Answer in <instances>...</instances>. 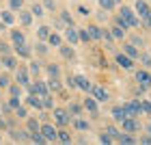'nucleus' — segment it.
<instances>
[{
  "instance_id": "obj_1",
  "label": "nucleus",
  "mask_w": 151,
  "mask_h": 145,
  "mask_svg": "<svg viewBox=\"0 0 151 145\" xmlns=\"http://www.w3.org/2000/svg\"><path fill=\"white\" fill-rule=\"evenodd\" d=\"M119 26H123V28H134V26H138V20H136L132 9H127V7L121 9V13H119Z\"/></svg>"
},
{
  "instance_id": "obj_2",
  "label": "nucleus",
  "mask_w": 151,
  "mask_h": 145,
  "mask_svg": "<svg viewBox=\"0 0 151 145\" xmlns=\"http://www.w3.org/2000/svg\"><path fill=\"white\" fill-rule=\"evenodd\" d=\"M123 108H125V113L127 117H136V115H140V100H132V102H127V104H123Z\"/></svg>"
},
{
  "instance_id": "obj_3",
  "label": "nucleus",
  "mask_w": 151,
  "mask_h": 145,
  "mask_svg": "<svg viewBox=\"0 0 151 145\" xmlns=\"http://www.w3.org/2000/svg\"><path fill=\"white\" fill-rule=\"evenodd\" d=\"M41 132H43V136H45L47 141H56L58 139V130H54V126H50V123L41 126Z\"/></svg>"
},
{
  "instance_id": "obj_4",
  "label": "nucleus",
  "mask_w": 151,
  "mask_h": 145,
  "mask_svg": "<svg viewBox=\"0 0 151 145\" xmlns=\"http://www.w3.org/2000/svg\"><path fill=\"white\" fill-rule=\"evenodd\" d=\"M54 119H56V123H60V126H67L69 123V113L63 108H56L54 110Z\"/></svg>"
},
{
  "instance_id": "obj_5",
  "label": "nucleus",
  "mask_w": 151,
  "mask_h": 145,
  "mask_svg": "<svg viewBox=\"0 0 151 145\" xmlns=\"http://www.w3.org/2000/svg\"><path fill=\"white\" fill-rule=\"evenodd\" d=\"M65 37H67V41H69L71 46H76V44L80 41V33H78V28H73V26H67Z\"/></svg>"
},
{
  "instance_id": "obj_6",
  "label": "nucleus",
  "mask_w": 151,
  "mask_h": 145,
  "mask_svg": "<svg viewBox=\"0 0 151 145\" xmlns=\"http://www.w3.org/2000/svg\"><path fill=\"white\" fill-rule=\"evenodd\" d=\"M121 126H123L125 132H136V130H138V123L134 121V117H125V119L121 121Z\"/></svg>"
},
{
  "instance_id": "obj_7",
  "label": "nucleus",
  "mask_w": 151,
  "mask_h": 145,
  "mask_svg": "<svg viewBox=\"0 0 151 145\" xmlns=\"http://www.w3.org/2000/svg\"><path fill=\"white\" fill-rule=\"evenodd\" d=\"M116 63H119L123 70H132L134 61H132V57H127V54H119V57H116Z\"/></svg>"
},
{
  "instance_id": "obj_8",
  "label": "nucleus",
  "mask_w": 151,
  "mask_h": 145,
  "mask_svg": "<svg viewBox=\"0 0 151 145\" xmlns=\"http://www.w3.org/2000/svg\"><path fill=\"white\" fill-rule=\"evenodd\" d=\"M136 80H138V85H140L142 89H147V87L151 85V76H149L147 72H138V74H136Z\"/></svg>"
},
{
  "instance_id": "obj_9",
  "label": "nucleus",
  "mask_w": 151,
  "mask_h": 145,
  "mask_svg": "<svg viewBox=\"0 0 151 145\" xmlns=\"http://www.w3.org/2000/svg\"><path fill=\"white\" fill-rule=\"evenodd\" d=\"M91 93H93V98L97 100V102H106V100H108V93H106L101 87H93V89H91Z\"/></svg>"
},
{
  "instance_id": "obj_10",
  "label": "nucleus",
  "mask_w": 151,
  "mask_h": 145,
  "mask_svg": "<svg viewBox=\"0 0 151 145\" xmlns=\"http://www.w3.org/2000/svg\"><path fill=\"white\" fill-rule=\"evenodd\" d=\"M136 11H138L140 17H145V20L149 17V13H151L149 7H147V2H142V0H136Z\"/></svg>"
},
{
  "instance_id": "obj_11",
  "label": "nucleus",
  "mask_w": 151,
  "mask_h": 145,
  "mask_svg": "<svg viewBox=\"0 0 151 145\" xmlns=\"http://www.w3.org/2000/svg\"><path fill=\"white\" fill-rule=\"evenodd\" d=\"M39 98H41V95H39ZM39 98H37V93H30V98H26V102H28L30 106H35L37 110H41V108H43V100H39Z\"/></svg>"
},
{
  "instance_id": "obj_12",
  "label": "nucleus",
  "mask_w": 151,
  "mask_h": 145,
  "mask_svg": "<svg viewBox=\"0 0 151 145\" xmlns=\"http://www.w3.org/2000/svg\"><path fill=\"white\" fill-rule=\"evenodd\" d=\"M84 108L88 110V113L97 115V100H95V98H86L84 100Z\"/></svg>"
},
{
  "instance_id": "obj_13",
  "label": "nucleus",
  "mask_w": 151,
  "mask_h": 145,
  "mask_svg": "<svg viewBox=\"0 0 151 145\" xmlns=\"http://www.w3.org/2000/svg\"><path fill=\"white\" fill-rule=\"evenodd\" d=\"M123 50H125V54H127V57H132V59L140 57V50H138V48H136L134 44H127V46H123Z\"/></svg>"
},
{
  "instance_id": "obj_14",
  "label": "nucleus",
  "mask_w": 151,
  "mask_h": 145,
  "mask_svg": "<svg viewBox=\"0 0 151 145\" xmlns=\"http://www.w3.org/2000/svg\"><path fill=\"white\" fill-rule=\"evenodd\" d=\"M76 82H78V87L82 89V91H91V82H88L86 78H84V76H76Z\"/></svg>"
},
{
  "instance_id": "obj_15",
  "label": "nucleus",
  "mask_w": 151,
  "mask_h": 145,
  "mask_svg": "<svg viewBox=\"0 0 151 145\" xmlns=\"http://www.w3.org/2000/svg\"><path fill=\"white\" fill-rule=\"evenodd\" d=\"M112 117L116 121H123L127 117V113H125V108H123V106H116V108H112Z\"/></svg>"
},
{
  "instance_id": "obj_16",
  "label": "nucleus",
  "mask_w": 151,
  "mask_h": 145,
  "mask_svg": "<svg viewBox=\"0 0 151 145\" xmlns=\"http://www.w3.org/2000/svg\"><path fill=\"white\" fill-rule=\"evenodd\" d=\"M17 82H19V85H28V72H26L24 70V67H19V70H17Z\"/></svg>"
},
{
  "instance_id": "obj_17",
  "label": "nucleus",
  "mask_w": 151,
  "mask_h": 145,
  "mask_svg": "<svg viewBox=\"0 0 151 145\" xmlns=\"http://www.w3.org/2000/svg\"><path fill=\"white\" fill-rule=\"evenodd\" d=\"M2 65L6 67V70H13V67L17 65V61H15V57H9V54H4V57H2Z\"/></svg>"
},
{
  "instance_id": "obj_18",
  "label": "nucleus",
  "mask_w": 151,
  "mask_h": 145,
  "mask_svg": "<svg viewBox=\"0 0 151 145\" xmlns=\"http://www.w3.org/2000/svg\"><path fill=\"white\" fill-rule=\"evenodd\" d=\"M88 33H91L93 39H104V30H101L99 26H88Z\"/></svg>"
},
{
  "instance_id": "obj_19",
  "label": "nucleus",
  "mask_w": 151,
  "mask_h": 145,
  "mask_svg": "<svg viewBox=\"0 0 151 145\" xmlns=\"http://www.w3.org/2000/svg\"><path fill=\"white\" fill-rule=\"evenodd\" d=\"M19 22H22L24 26H30V22H32V15L28 11H19Z\"/></svg>"
},
{
  "instance_id": "obj_20",
  "label": "nucleus",
  "mask_w": 151,
  "mask_h": 145,
  "mask_svg": "<svg viewBox=\"0 0 151 145\" xmlns=\"http://www.w3.org/2000/svg\"><path fill=\"white\" fill-rule=\"evenodd\" d=\"M11 39H13V44H15V46H22L24 44V35L19 30H11Z\"/></svg>"
},
{
  "instance_id": "obj_21",
  "label": "nucleus",
  "mask_w": 151,
  "mask_h": 145,
  "mask_svg": "<svg viewBox=\"0 0 151 145\" xmlns=\"http://www.w3.org/2000/svg\"><path fill=\"white\" fill-rule=\"evenodd\" d=\"M50 93V87H47V82H37V95H47Z\"/></svg>"
},
{
  "instance_id": "obj_22",
  "label": "nucleus",
  "mask_w": 151,
  "mask_h": 145,
  "mask_svg": "<svg viewBox=\"0 0 151 145\" xmlns=\"http://www.w3.org/2000/svg\"><path fill=\"white\" fill-rule=\"evenodd\" d=\"M15 52H17V57H24V59L30 57V50H28L24 44H22V46H15Z\"/></svg>"
},
{
  "instance_id": "obj_23",
  "label": "nucleus",
  "mask_w": 151,
  "mask_h": 145,
  "mask_svg": "<svg viewBox=\"0 0 151 145\" xmlns=\"http://www.w3.org/2000/svg\"><path fill=\"white\" fill-rule=\"evenodd\" d=\"M60 54H63L65 59H69V61H71V59L76 57V54H73V50H71L69 46H60Z\"/></svg>"
},
{
  "instance_id": "obj_24",
  "label": "nucleus",
  "mask_w": 151,
  "mask_h": 145,
  "mask_svg": "<svg viewBox=\"0 0 151 145\" xmlns=\"http://www.w3.org/2000/svg\"><path fill=\"white\" fill-rule=\"evenodd\" d=\"M47 87H50V91H58V89H60V82H58V80L52 76V78L47 80Z\"/></svg>"
},
{
  "instance_id": "obj_25",
  "label": "nucleus",
  "mask_w": 151,
  "mask_h": 145,
  "mask_svg": "<svg viewBox=\"0 0 151 145\" xmlns=\"http://www.w3.org/2000/svg\"><path fill=\"white\" fill-rule=\"evenodd\" d=\"M123 35H125L123 26H114V28H112V37H114V39H123Z\"/></svg>"
},
{
  "instance_id": "obj_26",
  "label": "nucleus",
  "mask_w": 151,
  "mask_h": 145,
  "mask_svg": "<svg viewBox=\"0 0 151 145\" xmlns=\"http://www.w3.org/2000/svg\"><path fill=\"white\" fill-rule=\"evenodd\" d=\"M119 143H136V139L132 134H119V139H116Z\"/></svg>"
},
{
  "instance_id": "obj_27",
  "label": "nucleus",
  "mask_w": 151,
  "mask_h": 145,
  "mask_svg": "<svg viewBox=\"0 0 151 145\" xmlns=\"http://www.w3.org/2000/svg\"><path fill=\"white\" fill-rule=\"evenodd\" d=\"M99 7H101L104 11H110L112 7H114V0H99Z\"/></svg>"
},
{
  "instance_id": "obj_28",
  "label": "nucleus",
  "mask_w": 151,
  "mask_h": 145,
  "mask_svg": "<svg viewBox=\"0 0 151 145\" xmlns=\"http://www.w3.org/2000/svg\"><path fill=\"white\" fill-rule=\"evenodd\" d=\"M2 22H4V24H13V22H15L13 13H9V11H2Z\"/></svg>"
},
{
  "instance_id": "obj_29",
  "label": "nucleus",
  "mask_w": 151,
  "mask_h": 145,
  "mask_svg": "<svg viewBox=\"0 0 151 145\" xmlns=\"http://www.w3.org/2000/svg\"><path fill=\"white\" fill-rule=\"evenodd\" d=\"M78 33H80V41H91V39H93V37H91V33H88L86 28H80Z\"/></svg>"
},
{
  "instance_id": "obj_30",
  "label": "nucleus",
  "mask_w": 151,
  "mask_h": 145,
  "mask_svg": "<svg viewBox=\"0 0 151 145\" xmlns=\"http://www.w3.org/2000/svg\"><path fill=\"white\" fill-rule=\"evenodd\" d=\"M37 35H39V39H47V37H50V30H47V26H41V28L37 30Z\"/></svg>"
},
{
  "instance_id": "obj_31",
  "label": "nucleus",
  "mask_w": 151,
  "mask_h": 145,
  "mask_svg": "<svg viewBox=\"0 0 151 145\" xmlns=\"http://www.w3.org/2000/svg\"><path fill=\"white\" fill-rule=\"evenodd\" d=\"M28 130H30V132H39V123H37V119H28Z\"/></svg>"
},
{
  "instance_id": "obj_32",
  "label": "nucleus",
  "mask_w": 151,
  "mask_h": 145,
  "mask_svg": "<svg viewBox=\"0 0 151 145\" xmlns=\"http://www.w3.org/2000/svg\"><path fill=\"white\" fill-rule=\"evenodd\" d=\"M58 139L63 141V143H69V141H71V134L65 132V130H60V132H58Z\"/></svg>"
},
{
  "instance_id": "obj_33",
  "label": "nucleus",
  "mask_w": 151,
  "mask_h": 145,
  "mask_svg": "<svg viewBox=\"0 0 151 145\" xmlns=\"http://www.w3.org/2000/svg\"><path fill=\"white\" fill-rule=\"evenodd\" d=\"M106 134H110L112 139H119V130H116L114 126H108V128H106Z\"/></svg>"
},
{
  "instance_id": "obj_34",
  "label": "nucleus",
  "mask_w": 151,
  "mask_h": 145,
  "mask_svg": "<svg viewBox=\"0 0 151 145\" xmlns=\"http://www.w3.org/2000/svg\"><path fill=\"white\" fill-rule=\"evenodd\" d=\"M32 15H37V17H41V15H43V9H41V4H32Z\"/></svg>"
},
{
  "instance_id": "obj_35",
  "label": "nucleus",
  "mask_w": 151,
  "mask_h": 145,
  "mask_svg": "<svg viewBox=\"0 0 151 145\" xmlns=\"http://www.w3.org/2000/svg\"><path fill=\"white\" fill-rule=\"evenodd\" d=\"M60 17H63V22H65L67 26H73V22H71V15H69L67 11H63V13H60Z\"/></svg>"
},
{
  "instance_id": "obj_36",
  "label": "nucleus",
  "mask_w": 151,
  "mask_h": 145,
  "mask_svg": "<svg viewBox=\"0 0 151 145\" xmlns=\"http://www.w3.org/2000/svg\"><path fill=\"white\" fill-rule=\"evenodd\" d=\"M22 87L24 85H19V82H17V85H11V95H19V93H22Z\"/></svg>"
},
{
  "instance_id": "obj_37",
  "label": "nucleus",
  "mask_w": 151,
  "mask_h": 145,
  "mask_svg": "<svg viewBox=\"0 0 151 145\" xmlns=\"http://www.w3.org/2000/svg\"><path fill=\"white\" fill-rule=\"evenodd\" d=\"M47 39H50V44H52V46H60V37H58V35H54V33H50V37H47Z\"/></svg>"
},
{
  "instance_id": "obj_38",
  "label": "nucleus",
  "mask_w": 151,
  "mask_h": 145,
  "mask_svg": "<svg viewBox=\"0 0 151 145\" xmlns=\"http://www.w3.org/2000/svg\"><path fill=\"white\" fill-rule=\"evenodd\" d=\"M9 106H11V108H19V100H17V95H11Z\"/></svg>"
},
{
  "instance_id": "obj_39",
  "label": "nucleus",
  "mask_w": 151,
  "mask_h": 145,
  "mask_svg": "<svg viewBox=\"0 0 151 145\" xmlns=\"http://www.w3.org/2000/svg\"><path fill=\"white\" fill-rule=\"evenodd\" d=\"M140 108H142V113L151 115V102H140Z\"/></svg>"
},
{
  "instance_id": "obj_40",
  "label": "nucleus",
  "mask_w": 151,
  "mask_h": 145,
  "mask_svg": "<svg viewBox=\"0 0 151 145\" xmlns=\"http://www.w3.org/2000/svg\"><path fill=\"white\" fill-rule=\"evenodd\" d=\"M4 87H9V76L0 74V89H4Z\"/></svg>"
},
{
  "instance_id": "obj_41",
  "label": "nucleus",
  "mask_w": 151,
  "mask_h": 145,
  "mask_svg": "<svg viewBox=\"0 0 151 145\" xmlns=\"http://www.w3.org/2000/svg\"><path fill=\"white\" fill-rule=\"evenodd\" d=\"M43 108H52V98H50V93L43 95Z\"/></svg>"
},
{
  "instance_id": "obj_42",
  "label": "nucleus",
  "mask_w": 151,
  "mask_h": 145,
  "mask_svg": "<svg viewBox=\"0 0 151 145\" xmlns=\"http://www.w3.org/2000/svg\"><path fill=\"white\" fill-rule=\"evenodd\" d=\"M140 61H142V65H145V67H151V57H149V54H142Z\"/></svg>"
},
{
  "instance_id": "obj_43",
  "label": "nucleus",
  "mask_w": 151,
  "mask_h": 145,
  "mask_svg": "<svg viewBox=\"0 0 151 145\" xmlns=\"http://www.w3.org/2000/svg\"><path fill=\"white\" fill-rule=\"evenodd\" d=\"M24 0H11V9H22Z\"/></svg>"
},
{
  "instance_id": "obj_44",
  "label": "nucleus",
  "mask_w": 151,
  "mask_h": 145,
  "mask_svg": "<svg viewBox=\"0 0 151 145\" xmlns=\"http://www.w3.org/2000/svg\"><path fill=\"white\" fill-rule=\"evenodd\" d=\"M47 72H50V76L56 78V76H58V67H56V65H50V67H47Z\"/></svg>"
},
{
  "instance_id": "obj_45",
  "label": "nucleus",
  "mask_w": 151,
  "mask_h": 145,
  "mask_svg": "<svg viewBox=\"0 0 151 145\" xmlns=\"http://www.w3.org/2000/svg\"><path fill=\"white\" fill-rule=\"evenodd\" d=\"M15 117H26V108H24V106L15 108Z\"/></svg>"
},
{
  "instance_id": "obj_46",
  "label": "nucleus",
  "mask_w": 151,
  "mask_h": 145,
  "mask_svg": "<svg viewBox=\"0 0 151 145\" xmlns=\"http://www.w3.org/2000/svg\"><path fill=\"white\" fill-rule=\"evenodd\" d=\"M76 128H78V130H86L88 123H86V121H76Z\"/></svg>"
},
{
  "instance_id": "obj_47",
  "label": "nucleus",
  "mask_w": 151,
  "mask_h": 145,
  "mask_svg": "<svg viewBox=\"0 0 151 145\" xmlns=\"http://www.w3.org/2000/svg\"><path fill=\"white\" fill-rule=\"evenodd\" d=\"M43 7L50 9V11H54V0H43Z\"/></svg>"
},
{
  "instance_id": "obj_48",
  "label": "nucleus",
  "mask_w": 151,
  "mask_h": 145,
  "mask_svg": "<svg viewBox=\"0 0 151 145\" xmlns=\"http://www.w3.org/2000/svg\"><path fill=\"white\" fill-rule=\"evenodd\" d=\"M99 141H101V143H110V141H112V136H110V134H101V136H99Z\"/></svg>"
},
{
  "instance_id": "obj_49",
  "label": "nucleus",
  "mask_w": 151,
  "mask_h": 145,
  "mask_svg": "<svg viewBox=\"0 0 151 145\" xmlns=\"http://www.w3.org/2000/svg\"><path fill=\"white\" fill-rule=\"evenodd\" d=\"M0 52H2V54H6V52H9V46H6L4 41H0Z\"/></svg>"
},
{
  "instance_id": "obj_50",
  "label": "nucleus",
  "mask_w": 151,
  "mask_h": 145,
  "mask_svg": "<svg viewBox=\"0 0 151 145\" xmlns=\"http://www.w3.org/2000/svg\"><path fill=\"white\" fill-rule=\"evenodd\" d=\"M132 44L138 48V46H142V39H138V37H132Z\"/></svg>"
},
{
  "instance_id": "obj_51",
  "label": "nucleus",
  "mask_w": 151,
  "mask_h": 145,
  "mask_svg": "<svg viewBox=\"0 0 151 145\" xmlns=\"http://www.w3.org/2000/svg\"><path fill=\"white\" fill-rule=\"evenodd\" d=\"M39 70H41V67H39L37 63H32V65H30V72H32V74H39Z\"/></svg>"
},
{
  "instance_id": "obj_52",
  "label": "nucleus",
  "mask_w": 151,
  "mask_h": 145,
  "mask_svg": "<svg viewBox=\"0 0 151 145\" xmlns=\"http://www.w3.org/2000/svg\"><path fill=\"white\" fill-rule=\"evenodd\" d=\"M78 11L82 13V15H88V13H91V11H88V9H86V7H78Z\"/></svg>"
},
{
  "instance_id": "obj_53",
  "label": "nucleus",
  "mask_w": 151,
  "mask_h": 145,
  "mask_svg": "<svg viewBox=\"0 0 151 145\" xmlns=\"http://www.w3.org/2000/svg\"><path fill=\"white\" fill-rule=\"evenodd\" d=\"M71 113L78 115V113H80V106H78V104H71Z\"/></svg>"
},
{
  "instance_id": "obj_54",
  "label": "nucleus",
  "mask_w": 151,
  "mask_h": 145,
  "mask_svg": "<svg viewBox=\"0 0 151 145\" xmlns=\"http://www.w3.org/2000/svg\"><path fill=\"white\" fill-rule=\"evenodd\" d=\"M140 143H151V136H142V139H140Z\"/></svg>"
},
{
  "instance_id": "obj_55",
  "label": "nucleus",
  "mask_w": 151,
  "mask_h": 145,
  "mask_svg": "<svg viewBox=\"0 0 151 145\" xmlns=\"http://www.w3.org/2000/svg\"><path fill=\"white\" fill-rule=\"evenodd\" d=\"M145 22H147V24H149V26H151V13H149V17H147V20H145Z\"/></svg>"
},
{
  "instance_id": "obj_56",
  "label": "nucleus",
  "mask_w": 151,
  "mask_h": 145,
  "mask_svg": "<svg viewBox=\"0 0 151 145\" xmlns=\"http://www.w3.org/2000/svg\"><path fill=\"white\" fill-rule=\"evenodd\" d=\"M6 126V123H4V119H0V128H4Z\"/></svg>"
},
{
  "instance_id": "obj_57",
  "label": "nucleus",
  "mask_w": 151,
  "mask_h": 145,
  "mask_svg": "<svg viewBox=\"0 0 151 145\" xmlns=\"http://www.w3.org/2000/svg\"><path fill=\"white\" fill-rule=\"evenodd\" d=\"M119 2H121V0H114V4H119Z\"/></svg>"
},
{
  "instance_id": "obj_58",
  "label": "nucleus",
  "mask_w": 151,
  "mask_h": 145,
  "mask_svg": "<svg viewBox=\"0 0 151 145\" xmlns=\"http://www.w3.org/2000/svg\"><path fill=\"white\" fill-rule=\"evenodd\" d=\"M0 141H2V134H0Z\"/></svg>"
},
{
  "instance_id": "obj_59",
  "label": "nucleus",
  "mask_w": 151,
  "mask_h": 145,
  "mask_svg": "<svg viewBox=\"0 0 151 145\" xmlns=\"http://www.w3.org/2000/svg\"><path fill=\"white\" fill-rule=\"evenodd\" d=\"M0 4H2V2H0Z\"/></svg>"
}]
</instances>
